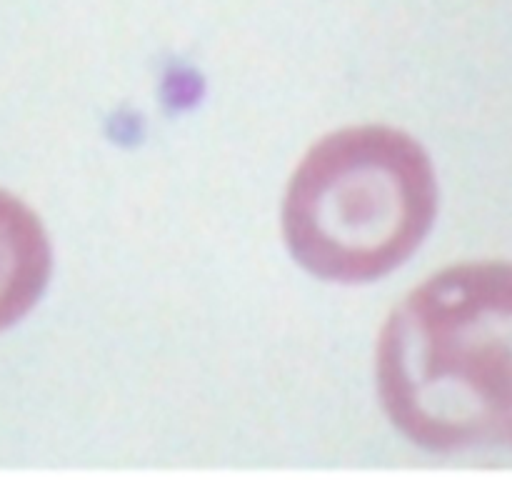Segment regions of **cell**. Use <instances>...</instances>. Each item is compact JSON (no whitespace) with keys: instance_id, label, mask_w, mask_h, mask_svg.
Returning a JSON list of instances; mask_svg holds the SVG:
<instances>
[{"instance_id":"cell-1","label":"cell","mask_w":512,"mask_h":480,"mask_svg":"<svg viewBox=\"0 0 512 480\" xmlns=\"http://www.w3.org/2000/svg\"><path fill=\"white\" fill-rule=\"evenodd\" d=\"M378 390L420 448H512V263L458 265L413 290L380 335Z\"/></svg>"},{"instance_id":"cell-3","label":"cell","mask_w":512,"mask_h":480,"mask_svg":"<svg viewBox=\"0 0 512 480\" xmlns=\"http://www.w3.org/2000/svg\"><path fill=\"white\" fill-rule=\"evenodd\" d=\"M50 275L43 225L20 200L0 190V330L23 318Z\"/></svg>"},{"instance_id":"cell-2","label":"cell","mask_w":512,"mask_h":480,"mask_svg":"<svg viewBox=\"0 0 512 480\" xmlns=\"http://www.w3.org/2000/svg\"><path fill=\"white\" fill-rule=\"evenodd\" d=\"M438 188L425 150L383 125L320 140L288 188L285 240L323 280L365 283L398 268L435 220Z\"/></svg>"}]
</instances>
